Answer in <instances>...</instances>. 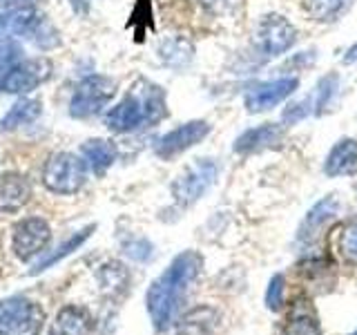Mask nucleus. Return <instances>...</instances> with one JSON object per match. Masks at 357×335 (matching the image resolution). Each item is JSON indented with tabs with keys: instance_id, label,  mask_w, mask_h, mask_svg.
Instances as JSON below:
<instances>
[{
	"instance_id": "f257e3e1",
	"label": "nucleus",
	"mask_w": 357,
	"mask_h": 335,
	"mask_svg": "<svg viewBox=\"0 0 357 335\" xmlns=\"http://www.w3.org/2000/svg\"><path fill=\"white\" fill-rule=\"evenodd\" d=\"M201 268H204V257L197 251H185L176 255L172 264L165 268V273L152 282L145 302H148V311L156 331L170 329L188 295L190 284L199 277Z\"/></svg>"
},
{
	"instance_id": "f03ea898",
	"label": "nucleus",
	"mask_w": 357,
	"mask_h": 335,
	"mask_svg": "<svg viewBox=\"0 0 357 335\" xmlns=\"http://www.w3.org/2000/svg\"><path fill=\"white\" fill-rule=\"evenodd\" d=\"M165 114L167 107L163 89L145 78H139L121 103L105 114V126L114 132H134L145 126H154Z\"/></svg>"
},
{
	"instance_id": "7ed1b4c3",
	"label": "nucleus",
	"mask_w": 357,
	"mask_h": 335,
	"mask_svg": "<svg viewBox=\"0 0 357 335\" xmlns=\"http://www.w3.org/2000/svg\"><path fill=\"white\" fill-rule=\"evenodd\" d=\"M87 179V163L72 152L52 154L43 168V184L50 193L74 195Z\"/></svg>"
},
{
	"instance_id": "20e7f679",
	"label": "nucleus",
	"mask_w": 357,
	"mask_h": 335,
	"mask_svg": "<svg viewBox=\"0 0 357 335\" xmlns=\"http://www.w3.org/2000/svg\"><path fill=\"white\" fill-rule=\"evenodd\" d=\"M297 40L293 22L279 14H266L255 29V47L264 59H275L288 52Z\"/></svg>"
},
{
	"instance_id": "39448f33",
	"label": "nucleus",
	"mask_w": 357,
	"mask_h": 335,
	"mask_svg": "<svg viewBox=\"0 0 357 335\" xmlns=\"http://www.w3.org/2000/svg\"><path fill=\"white\" fill-rule=\"evenodd\" d=\"M114 94H116V83L112 81V78L100 76V74L87 76V78H83L81 83H78L76 92L72 96L70 114L76 117V119L94 117L109 103Z\"/></svg>"
},
{
	"instance_id": "423d86ee",
	"label": "nucleus",
	"mask_w": 357,
	"mask_h": 335,
	"mask_svg": "<svg viewBox=\"0 0 357 335\" xmlns=\"http://www.w3.org/2000/svg\"><path fill=\"white\" fill-rule=\"evenodd\" d=\"M217 174H219V165L212 159H199L195 165H190L172 184V197L176 199V204L183 208L192 206L217 181Z\"/></svg>"
},
{
	"instance_id": "0eeeda50",
	"label": "nucleus",
	"mask_w": 357,
	"mask_h": 335,
	"mask_svg": "<svg viewBox=\"0 0 357 335\" xmlns=\"http://www.w3.org/2000/svg\"><path fill=\"white\" fill-rule=\"evenodd\" d=\"M43 311L27 297H9L0 302V335L38 333Z\"/></svg>"
},
{
	"instance_id": "6e6552de",
	"label": "nucleus",
	"mask_w": 357,
	"mask_h": 335,
	"mask_svg": "<svg viewBox=\"0 0 357 335\" xmlns=\"http://www.w3.org/2000/svg\"><path fill=\"white\" fill-rule=\"evenodd\" d=\"M208 134H210L208 121H188V123H183V126H178L167 134H163V137L156 141L154 152L159 154L161 159L170 161V159H174V156L190 150L192 145L201 143Z\"/></svg>"
},
{
	"instance_id": "1a4fd4ad",
	"label": "nucleus",
	"mask_w": 357,
	"mask_h": 335,
	"mask_svg": "<svg viewBox=\"0 0 357 335\" xmlns=\"http://www.w3.org/2000/svg\"><path fill=\"white\" fill-rule=\"evenodd\" d=\"M52 76V63L47 59H25L18 61L5 76L0 89L9 94H27Z\"/></svg>"
},
{
	"instance_id": "9d476101",
	"label": "nucleus",
	"mask_w": 357,
	"mask_h": 335,
	"mask_svg": "<svg viewBox=\"0 0 357 335\" xmlns=\"http://www.w3.org/2000/svg\"><path fill=\"white\" fill-rule=\"evenodd\" d=\"M297 85L299 81L295 76H284V78H275V81L255 85L248 89V94H245V110H248L250 114H259V112L271 110L293 94Z\"/></svg>"
},
{
	"instance_id": "9b49d317",
	"label": "nucleus",
	"mask_w": 357,
	"mask_h": 335,
	"mask_svg": "<svg viewBox=\"0 0 357 335\" xmlns=\"http://www.w3.org/2000/svg\"><path fill=\"white\" fill-rule=\"evenodd\" d=\"M52 230L50 223L40 217L22 219L14 228V253L18 260L29 262L31 257H36L45 246L50 244Z\"/></svg>"
},
{
	"instance_id": "f8f14e48",
	"label": "nucleus",
	"mask_w": 357,
	"mask_h": 335,
	"mask_svg": "<svg viewBox=\"0 0 357 335\" xmlns=\"http://www.w3.org/2000/svg\"><path fill=\"white\" fill-rule=\"evenodd\" d=\"M337 212H340V201L335 195H328V197H324L321 201H317V204L308 210L306 219L301 221L297 239L301 244H312L324 232V228H326L328 223L337 217Z\"/></svg>"
},
{
	"instance_id": "ddd939ff",
	"label": "nucleus",
	"mask_w": 357,
	"mask_h": 335,
	"mask_svg": "<svg viewBox=\"0 0 357 335\" xmlns=\"http://www.w3.org/2000/svg\"><path fill=\"white\" fill-rule=\"evenodd\" d=\"M284 141V130L277 123H261V126L245 130L241 137L234 141V152L239 154H252L268 148H275Z\"/></svg>"
},
{
	"instance_id": "4468645a",
	"label": "nucleus",
	"mask_w": 357,
	"mask_h": 335,
	"mask_svg": "<svg viewBox=\"0 0 357 335\" xmlns=\"http://www.w3.org/2000/svg\"><path fill=\"white\" fill-rule=\"evenodd\" d=\"M357 170V141L355 139H340L333 145L326 161H324V172L326 177H346Z\"/></svg>"
},
{
	"instance_id": "2eb2a0df",
	"label": "nucleus",
	"mask_w": 357,
	"mask_h": 335,
	"mask_svg": "<svg viewBox=\"0 0 357 335\" xmlns=\"http://www.w3.org/2000/svg\"><path fill=\"white\" fill-rule=\"evenodd\" d=\"M29 195L31 188L22 174L9 172L0 179V210L3 212H14L22 208L29 201Z\"/></svg>"
},
{
	"instance_id": "dca6fc26",
	"label": "nucleus",
	"mask_w": 357,
	"mask_h": 335,
	"mask_svg": "<svg viewBox=\"0 0 357 335\" xmlns=\"http://www.w3.org/2000/svg\"><path fill=\"white\" fill-rule=\"evenodd\" d=\"M92 331V315L83 306H65L56 322L52 324L50 335H87Z\"/></svg>"
},
{
	"instance_id": "f3484780",
	"label": "nucleus",
	"mask_w": 357,
	"mask_h": 335,
	"mask_svg": "<svg viewBox=\"0 0 357 335\" xmlns=\"http://www.w3.org/2000/svg\"><path fill=\"white\" fill-rule=\"evenodd\" d=\"M219 327V311L212 306H197L188 311L178 322L181 335H215Z\"/></svg>"
},
{
	"instance_id": "a211bd4d",
	"label": "nucleus",
	"mask_w": 357,
	"mask_h": 335,
	"mask_svg": "<svg viewBox=\"0 0 357 335\" xmlns=\"http://www.w3.org/2000/svg\"><path fill=\"white\" fill-rule=\"evenodd\" d=\"M81 152L85 156V163L92 168L94 174H103L107 168L116 161V148H114V143L105 141V139L85 141Z\"/></svg>"
},
{
	"instance_id": "6ab92c4d",
	"label": "nucleus",
	"mask_w": 357,
	"mask_h": 335,
	"mask_svg": "<svg viewBox=\"0 0 357 335\" xmlns=\"http://www.w3.org/2000/svg\"><path fill=\"white\" fill-rule=\"evenodd\" d=\"M43 112V103L36 98H20L16 105H11V110L3 117L0 121V130L3 132H11V130H18L22 126H29L33 123Z\"/></svg>"
},
{
	"instance_id": "aec40b11",
	"label": "nucleus",
	"mask_w": 357,
	"mask_h": 335,
	"mask_svg": "<svg viewBox=\"0 0 357 335\" xmlns=\"http://www.w3.org/2000/svg\"><path fill=\"white\" fill-rule=\"evenodd\" d=\"M40 14L36 9H5L0 11V38L27 34Z\"/></svg>"
},
{
	"instance_id": "412c9836",
	"label": "nucleus",
	"mask_w": 357,
	"mask_h": 335,
	"mask_svg": "<svg viewBox=\"0 0 357 335\" xmlns=\"http://www.w3.org/2000/svg\"><path fill=\"white\" fill-rule=\"evenodd\" d=\"M159 56H161V61L170 67H185L192 61L195 47H192V43L185 38H167L161 43Z\"/></svg>"
},
{
	"instance_id": "4be33fe9",
	"label": "nucleus",
	"mask_w": 357,
	"mask_h": 335,
	"mask_svg": "<svg viewBox=\"0 0 357 335\" xmlns=\"http://www.w3.org/2000/svg\"><path fill=\"white\" fill-rule=\"evenodd\" d=\"M353 7V0H310V16L319 22H333Z\"/></svg>"
},
{
	"instance_id": "5701e85b",
	"label": "nucleus",
	"mask_w": 357,
	"mask_h": 335,
	"mask_svg": "<svg viewBox=\"0 0 357 335\" xmlns=\"http://www.w3.org/2000/svg\"><path fill=\"white\" fill-rule=\"evenodd\" d=\"M340 94V76L337 74H326L319 81V85H317V94H315V112L317 114H324L331 105H333V100H335V96Z\"/></svg>"
},
{
	"instance_id": "b1692460",
	"label": "nucleus",
	"mask_w": 357,
	"mask_h": 335,
	"mask_svg": "<svg viewBox=\"0 0 357 335\" xmlns=\"http://www.w3.org/2000/svg\"><path fill=\"white\" fill-rule=\"evenodd\" d=\"M282 335H321L317 320L308 315L306 311H295L284 327Z\"/></svg>"
},
{
	"instance_id": "393cba45",
	"label": "nucleus",
	"mask_w": 357,
	"mask_h": 335,
	"mask_svg": "<svg viewBox=\"0 0 357 335\" xmlns=\"http://www.w3.org/2000/svg\"><path fill=\"white\" fill-rule=\"evenodd\" d=\"M29 34V38L36 43V45H40L43 50H52V47H56L61 40H59V31H56L47 20H45V16H38L36 18V22L31 25V29L27 31Z\"/></svg>"
},
{
	"instance_id": "a878e982",
	"label": "nucleus",
	"mask_w": 357,
	"mask_h": 335,
	"mask_svg": "<svg viewBox=\"0 0 357 335\" xmlns=\"http://www.w3.org/2000/svg\"><path fill=\"white\" fill-rule=\"evenodd\" d=\"M92 230H94V226H89V228L81 230V232H78V234H74L72 239H67V241H65V244L61 246V248L54 253V255H50L47 260H45V262H40V264H38V268H36V271H45V268H47V266H52V264H56V262H59V260H63L65 255L74 253V251L78 248V246H81V244H83V241H85V239L89 237V234H92Z\"/></svg>"
},
{
	"instance_id": "bb28decb",
	"label": "nucleus",
	"mask_w": 357,
	"mask_h": 335,
	"mask_svg": "<svg viewBox=\"0 0 357 335\" xmlns=\"http://www.w3.org/2000/svg\"><path fill=\"white\" fill-rule=\"evenodd\" d=\"M100 286H105L107 290H116V288H123L128 284V273L123 271V266L116 264V262H109L100 268Z\"/></svg>"
},
{
	"instance_id": "cd10ccee",
	"label": "nucleus",
	"mask_w": 357,
	"mask_h": 335,
	"mask_svg": "<svg viewBox=\"0 0 357 335\" xmlns=\"http://www.w3.org/2000/svg\"><path fill=\"white\" fill-rule=\"evenodd\" d=\"M20 45L18 43H11V40H3L0 43V85H3L5 76L9 74V70L14 67L20 59Z\"/></svg>"
},
{
	"instance_id": "c85d7f7f",
	"label": "nucleus",
	"mask_w": 357,
	"mask_h": 335,
	"mask_svg": "<svg viewBox=\"0 0 357 335\" xmlns=\"http://www.w3.org/2000/svg\"><path fill=\"white\" fill-rule=\"evenodd\" d=\"M284 290H286V282H284V275H273L271 284H268L266 290V306L271 311H279L284 304Z\"/></svg>"
},
{
	"instance_id": "c756f323",
	"label": "nucleus",
	"mask_w": 357,
	"mask_h": 335,
	"mask_svg": "<svg viewBox=\"0 0 357 335\" xmlns=\"http://www.w3.org/2000/svg\"><path fill=\"white\" fill-rule=\"evenodd\" d=\"M310 107H312L310 98H301V100H295V103H290L284 110V123H288V126H295V123L304 121L312 112Z\"/></svg>"
},
{
	"instance_id": "7c9ffc66",
	"label": "nucleus",
	"mask_w": 357,
	"mask_h": 335,
	"mask_svg": "<svg viewBox=\"0 0 357 335\" xmlns=\"http://www.w3.org/2000/svg\"><path fill=\"white\" fill-rule=\"evenodd\" d=\"M342 255L351 264H357V226H351L342 234Z\"/></svg>"
},
{
	"instance_id": "2f4dec72",
	"label": "nucleus",
	"mask_w": 357,
	"mask_h": 335,
	"mask_svg": "<svg viewBox=\"0 0 357 335\" xmlns=\"http://www.w3.org/2000/svg\"><path fill=\"white\" fill-rule=\"evenodd\" d=\"M126 253L132 257V260H137V262H145V260H150V255H152V246L150 241H145V239H137V241H132L126 246Z\"/></svg>"
},
{
	"instance_id": "473e14b6",
	"label": "nucleus",
	"mask_w": 357,
	"mask_h": 335,
	"mask_svg": "<svg viewBox=\"0 0 357 335\" xmlns=\"http://www.w3.org/2000/svg\"><path fill=\"white\" fill-rule=\"evenodd\" d=\"M36 0H0L3 9H33Z\"/></svg>"
},
{
	"instance_id": "72a5a7b5",
	"label": "nucleus",
	"mask_w": 357,
	"mask_h": 335,
	"mask_svg": "<svg viewBox=\"0 0 357 335\" xmlns=\"http://www.w3.org/2000/svg\"><path fill=\"white\" fill-rule=\"evenodd\" d=\"M70 5H72V9L76 11L78 16H85L92 3H89V0H70Z\"/></svg>"
},
{
	"instance_id": "f704fd0d",
	"label": "nucleus",
	"mask_w": 357,
	"mask_h": 335,
	"mask_svg": "<svg viewBox=\"0 0 357 335\" xmlns=\"http://www.w3.org/2000/svg\"><path fill=\"white\" fill-rule=\"evenodd\" d=\"M357 61V43L353 45V47L346 52V56H344V63H355Z\"/></svg>"
},
{
	"instance_id": "c9c22d12",
	"label": "nucleus",
	"mask_w": 357,
	"mask_h": 335,
	"mask_svg": "<svg viewBox=\"0 0 357 335\" xmlns=\"http://www.w3.org/2000/svg\"><path fill=\"white\" fill-rule=\"evenodd\" d=\"M355 335H357V331H355Z\"/></svg>"
}]
</instances>
